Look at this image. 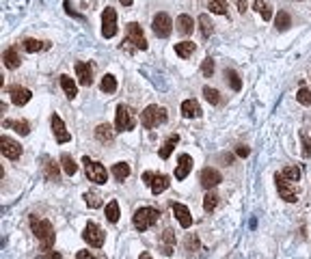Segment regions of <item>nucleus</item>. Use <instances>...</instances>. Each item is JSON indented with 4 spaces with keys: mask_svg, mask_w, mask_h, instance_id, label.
<instances>
[{
    "mask_svg": "<svg viewBox=\"0 0 311 259\" xmlns=\"http://www.w3.org/2000/svg\"><path fill=\"white\" fill-rule=\"evenodd\" d=\"M9 95H11V104H15V106L28 104L30 97H32V93L26 89V86H18V84L9 86Z\"/></svg>",
    "mask_w": 311,
    "mask_h": 259,
    "instance_id": "nucleus-16",
    "label": "nucleus"
},
{
    "mask_svg": "<svg viewBox=\"0 0 311 259\" xmlns=\"http://www.w3.org/2000/svg\"><path fill=\"white\" fill-rule=\"evenodd\" d=\"M76 259H106V257H102V255H93V253H89V251H78V255H76Z\"/></svg>",
    "mask_w": 311,
    "mask_h": 259,
    "instance_id": "nucleus-47",
    "label": "nucleus"
},
{
    "mask_svg": "<svg viewBox=\"0 0 311 259\" xmlns=\"http://www.w3.org/2000/svg\"><path fill=\"white\" fill-rule=\"evenodd\" d=\"M199 181H201V186H203L205 190H212V188H216L218 183L223 181V175H221V173H218L216 169H210V166H207V169L201 171Z\"/></svg>",
    "mask_w": 311,
    "mask_h": 259,
    "instance_id": "nucleus-14",
    "label": "nucleus"
},
{
    "mask_svg": "<svg viewBox=\"0 0 311 259\" xmlns=\"http://www.w3.org/2000/svg\"><path fill=\"white\" fill-rule=\"evenodd\" d=\"M216 205H218V194L207 190V194L203 197V209H205V212H214Z\"/></svg>",
    "mask_w": 311,
    "mask_h": 259,
    "instance_id": "nucleus-37",
    "label": "nucleus"
},
{
    "mask_svg": "<svg viewBox=\"0 0 311 259\" xmlns=\"http://www.w3.org/2000/svg\"><path fill=\"white\" fill-rule=\"evenodd\" d=\"M76 78L83 86L93 84V67L89 63H76Z\"/></svg>",
    "mask_w": 311,
    "mask_h": 259,
    "instance_id": "nucleus-17",
    "label": "nucleus"
},
{
    "mask_svg": "<svg viewBox=\"0 0 311 259\" xmlns=\"http://www.w3.org/2000/svg\"><path fill=\"white\" fill-rule=\"evenodd\" d=\"M195 50H197V46H195L193 41H182V43H175V54L179 58H188L193 56Z\"/></svg>",
    "mask_w": 311,
    "mask_h": 259,
    "instance_id": "nucleus-27",
    "label": "nucleus"
},
{
    "mask_svg": "<svg viewBox=\"0 0 311 259\" xmlns=\"http://www.w3.org/2000/svg\"><path fill=\"white\" fill-rule=\"evenodd\" d=\"M281 175L285 177V180H290V181L296 183V181H301V175H303V173H301V169H298V166H285V169L281 171Z\"/></svg>",
    "mask_w": 311,
    "mask_h": 259,
    "instance_id": "nucleus-39",
    "label": "nucleus"
},
{
    "mask_svg": "<svg viewBox=\"0 0 311 259\" xmlns=\"http://www.w3.org/2000/svg\"><path fill=\"white\" fill-rule=\"evenodd\" d=\"M167 119H169L167 108L165 106H158V104L147 106L145 110L141 112V123H143V128H147V130H154L158 126H162Z\"/></svg>",
    "mask_w": 311,
    "mask_h": 259,
    "instance_id": "nucleus-4",
    "label": "nucleus"
},
{
    "mask_svg": "<svg viewBox=\"0 0 311 259\" xmlns=\"http://www.w3.org/2000/svg\"><path fill=\"white\" fill-rule=\"evenodd\" d=\"M30 229H32V233H35L37 240H39L41 251L50 253V248L54 246V237H57V235H54V227H52L50 220L30 216Z\"/></svg>",
    "mask_w": 311,
    "mask_h": 259,
    "instance_id": "nucleus-1",
    "label": "nucleus"
},
{
    "mask_svg": "<svg viewBox=\"0 0 311 259\" xmlns=\"http://www.w3.org/2000/svg\"><path fill=\"white\" fill-rule=\"evenodd\" d=\"M201 74H203L205 78H212V74H214V61H212L210 56L203 58V63H201Z\"/></svg>",
    "mask_w": 311,
    "mask_h": 259,
    "instance_id": "nucleus-45",
    "label": "nucleus"
},
{
    "mask_svg": "<svg viewBox=\"0 0 311 259\" xmlns=\"http://www.w3.org/2000/svg\"><path fill=\"white\" fill-rule=\"evenodd\" d=\"M275 181H277V190H279V197L283 199L285 203H296L298 201V190H296V183L285 180L281 173L275 175Z\"/></svg>",
    "mask_w": 311,
    "mask_h": 259,
    "instance_id": "nucleus-7",
    "label": "nucleus"
},
{
    "mask_svg": "<svg viewBox=\"0 0 311 259\" xmlns=\"http://www.w3.org/2000/svg\"><path fill=\"white\" fill-rule=\"evenodd\" d=\"M225 78H229V84H231L233 91H240V89H242V80H240V76L233 72V69H225Z\"/></svg>",
    "mask_w": 311,
    "mask_h": 259,
    "instance_id": "nucleus-43",
    "label": "nucleus"
},
{
    "mask_svg": "<svg viewBox=\"0 0 311 259\" xmlns=\"http://www.w3.org/2000/svg\"><path fill=\"white\" fill-rule=\"evenodd\" d=\"M236 154L240 155V158H247V155L251 154V149H249V147H244V145H240V147H236Z\"/></svg>",
    "mask_w": 311,
    "mask_h": 259,
    "instance_id": "nucleus-48",
    "label": "nucleus"
},
{
    "mask_svg": "<svg viewBox=\"0 0 311 259\" xmlns=\"http://www.w3.org/2000/svg\"><path fill=\"white\" fill-rule=\"evenodd\" d=\"M175 26H177L179 35H190L195 24H193V18H190V15H179L177 22H175Z\"/></svg>",
    "mask_w": 311,
    "mask_h": 259,
    "instance_id": "nucleus-28",
    "label": "nucleus"
},
{
    "mask_svg": "<svg viewBox=\"0 0 311 259\" xmlns=\"http://www.w3.org/2000/svg\"><path fill=\"white\" fill-rule=\"evenodd\" d=\"M113 177L117 181H121V183L128 180V177H130V164H128V162H117V164L113 166Z\"/></svg>",
    "mask_w": 311,
    "mask_h": 259,
    "instance_id": "nucleus-26",
    "label": "nucleus"
},
{
    "mask_svg": "<svg viewBox=\"0 0 311 259\" xmlns=\"http://www.w3.org/2000/svg\"><path fill=\"white\" fill-rule=\"evenodd\" d=\"M2 61H4V67L7 69H18L22 58L18 54V48H7V50L2 52Z\"/></svg>",
    "mask_w": 311,
    "mask_h": 259,
    "instance_id": "nucleus-21",
    "label": "nucleus"
},
{
    "mask_svg": "<svg viewBox=\"0 0 311 259\" xmlns=\"http://www.w3.org/2000/svg\"><path fill=\"white\" fill-rule=\"evenodd\" d=\"M255 11H257V13H259L266 22L272 18V9H270V4L266 2V0H255Z\"/></svg>",
    "mask_w": 311,
    "mask_h": 259,
    "instance_id": "nucleus-36",
    "label": "nucleus"
},
{
    "mask_svg": "<svg viewBox=\"0 0 311 259\" xmlns=\"http://www.w3.org/2000/svg\"><path fill=\"white\" fill-rule=\"evenodd\" d=\"M143 181L151 188V192H154V194L165 192L167 188L171 186V180H169V175H165V173H151V171H145V173H143Z\"/></svg>",
    "mask_w": 311,
    "mask_h": 259,
    "instance_id": "nucleus-8",
    "label": "nucleus"
},
{
    "mask_svg": "<svg viewBox=\"0 0 311 259\" xmlns=\"http://www.w3.org/2000/svg\"><path fill=\"white\" fill-rule=\"evenodd\" d=\"M210 11L212 13H216V15H227V2L225 0H210Z\"/></svg>",
    "mask_w": 311,
    "mask_h": 259,
    "instance_id": "nucleus-42",
    "label": "nucleus"
},
{
    "mask_svg": "<svg viewBox=\"0 0 311 259\" xmlns=\"http://www.w3.org/2000/svg\"><path fill=\"white\" fill-rule=\"evenodd\" d=\"M171 212H173V216L177 218V223H179V227H182V229H188V227L193 225V216H190V209H188L184 203H173V205H171Z\"/></svg>",
    "mask_w": 311,
    "mask_h": 259,
    "instance_id": "nucleus-15",
    "label": "nucleus"
},
{
    "mask_svg": "<svg viewBox=\"0 0 311 259\" xmlns=\"http://www.w3.org/2000/svg\"><path fill=\"white\" fill-rule=\"evenodd\" d=\"M134 126H136L134 110L125 104H119L117 115H114V128H117L119 132H130V130H134Z\"/></svg>",
    "mask_w": 311,
    "mask_h": 259,
    "instance_id": "nucleus-6",
    "label": "nucleus"
},
{
    "mask_svg": "<svg viewBox=\"0 0 311 259\" xmlns=\"http://www.w3.org/2000/svg\"><path fill=\"white\" fill-rule=\"evenodd\" d=\"M43 177H46L48 181H58V177H61V169H58V164L54 162L52 158H48V155H43Z\"/></svg>",
    "mask_w": 311,
    "mask_h": 259,
    "instance_id": "nucleus-18",
    "label": "nucleus"
},
{
    "mask_svg": "<svg viewBox=\"0 0 311 259\" xmlns=\"http://www.w3.org/2000/svg\"><path fill=\"white\" fill-rule=\"evenodd\" d=\"M158 218H160V212H158L156 207H139L132 216V225H134L136 231L143 233V231L151 229V227L158 223Z\"/></svg>",
    "mask_w": 311,
    "mask_h": 259,
    "instance_id": "nucleus-3",
    "label": "nucleus"
},
{
    "mask_svg": "<svg viewBox=\"0 0 311 259\" xmlns=\"http://www.w3.org/2000/svg\"><path fill=\"white\" fill-rule=\"evenodd\" d=\"M61 86H63V91H65V95L69 97V100H74L76 95H78V86H76V82L72 78H69V76H61Z\"/></svg>",
    "mask_w": 311,
    "mask_h": 259,
    "instance_id": "nucleus-29",
    "label": "nucleus"
},
{
    "mask_svg": "<svg viewBox=\"0 0 311 259\" xmlns=\"http://www.w3.org/2000/svg\"><path fill=\"white\" fill-rule=\"evenodd\" d=\"M46 259H63V257L58 255V253H48V255H46Z\"/></svg>",
    "mask_w": 311,
    "mask_h": 259,
    "instance_id": "nucleus-50",
    "label": "nucleus"
},
{
    "mask_svg": "<svg viewBox=\"0 0 311 259\" xmlns=\"http://www.w3.org/2000/svg\"><path fill=\"white\" fill-rule=\"evenodd\" d=\"M125 41L121 43V50L128 52V54H134L136 50H147V39L143 35V30H141V26L136 24V22H130L128 26H125Z\"/></svg>",
    "mask_w": 311,
    "mask_h": 259,
    "instance_id": "nucleus-2",
    "label": "nucleus"
},
{
    "mask_svg": "<svg viewBox=\"0 0 311 259\" xmlns=\"http://www.w3.org/2000/svg\"><path fill=\"white\" fill-rule=\"evenodd\" d=\"M85 201L91 209H97V207H102V194L95 190H89V192H85Z\"/></svg>",
    "mask_w": 311,
    "mask_h": 259,
    "instance_id": "nucleus-35",
    "label": "nucleus"
},
{
    "mask_svg": "<svg viewBox=\"0 0 311 259\" xmlns=\"http://www.w3.org/2000/svg\"><path fill=\"white\" fill-rule=\"evenodd\" d=\"M48 48V43L46 41H39V39H26L24 41V50L28 52V54H35V52H39V50H46Z\"/></svg>",
    "mask_w": 311,
    "mask_h": 259,
    "instance_id": "nucleus-34",
    "label": "nucleus"
},
{
    "mask_svg": "<svg viewBox=\"0 0 311 259\" xmlns=\"http://www.w3.org/2000/svg\"><path fill=\"white\" fill-rule=\"evenodd\" d=\"M158 244H160V251L165 253V255H173V251H175V233H173V229L162 231Z\"/></svg>",
    "mask_w": 311,
    "mask_h": 259,
    "instance_id": "nucleus-20",
    "label": "nucleus"
},
{
    "mask_svg": "<svg viewBox=\"0 0 311 259\" xmlns=\"http://www.w3.org/2000/svg\"><path fill=\"white\" fill-rule=\"evenodd\" d=\"M61 166H63V171H65V175H76V171H78V164L74 162V158L69 154H63L61 155Z\"/></svg>",
    "mask_w": 311,
    "mask_h": 259,
    "instance_id": "nucleus-30",
    "label": "nucleus"
},
{
    "mask_svg": "<svg viewBox=\"0 0 311 259\" xmlns=\"http://www.w3.org/2000/svg\"><path fill=\"white\" fill-rule=\"evenodd\" d=\"M184 248H186V253H197L199 248H201V242H199V237H197V233H188L186 237H184Z\"/></svg>",
    "mask_w": 311,
    "mask_h": 259,
    "instance_id": "nucleus-31",
    "label": "nucleus"
},
{
    "mask_svg": "<svg viewBox=\"0 0 311 259\" xmlns=\"http://www.w3.org/2000/svg\"><path fill=\"white\" fill-rule=\"evenodd\" d=\"M83 164H85V175H86V180H89V181H93V183H106L108 181V171H106V166H104V164L91 160L89 155H85V158H83Z\"/></svg>",
    "mask_w": 311,
    "mask_h": 259,
    "instance_id": "nucleus-5",
    "label": "nucleus"
},
{
    "mask_svg": "<svg viewBox=\"0 0 311 259\" xmlns=\"http://www.w3.org/2000/svg\"><path fill=\"white\" fill-rule=\"evenodd\" d=\"M236 4H238L240 13H244V11H247V0H236Z\"/></svg>",
    "mask_w": 311,
    "mask_h": 259,
    "instance_id": "nucleus-49",
    "label": "nucleus"
},
{
    "mask_svg": "<svg viewBox=\"0 0 311 259\" xmlns=\"http://www.w3.org/2000/svg\"><path fill=\"white\" fill-rule=\"evenodd\" d=\"M83 237H85L86 244L93 246V248H102V244H104V231L95 223H86L85 231H83Z\"/></svg>",
    "mask_w": 311,
    "mask_h": 259,
    "instance_id": "nucleus-11",
    "label": "nucleus"
},
{
    "mask_svg": "<svg viewBox=\"0 0 311 259\" xmlns=\"http://www.w3.org/2000/svg\"><path fill=\"white\" fill-rule=\"evenodd\" d=\"M179 143V134H171L167 140H165V145L160 147V158L162 160H167L169 155L173 154V149H175V145Z\"/></svg>",
    "mask_w": 311,
    "mask_h": 259,
    "instance_id": "nucleus-24",
    "label": "nucleus"
},
{
    "mask_svg": "<svg viewBox=\"0 0 311 259\" xmlns=\"http://www.w3.org/2000/svg\"><path fill=\"white\" fill-rule=\"evenodd\" d=\"M275 26H277V30H287L292 26V18H290V13L287 11H279V15H277V20H275Z\"/></svg>",
    "mask_w": 311,
    "mask_h": 259,
    "instance_id": "nucleus-33",
    "label": "nucleus"
},
{
    "mask_svg": "<svg viewBox=\"0 0 311 259\" xmlns=\"http://www.w3.org/2000/svg\"><path fill=\"white\" fill-rule=\"evenodd\" d=\"M100 89L104 93H114V91H117V78H114L113 74H106L100 82Z\"/></svg>",
    "mask_w": 311,
    "mask_h": 259,
    "instance_id": "nucleus-32",
    "label": "nucleus"
},
{
    "mask_svg": "<svg viewBox=\"0 0 311 259\" xmlns=\"http://www.w3.org/2000/svg\"><path fill=\"white\" fill-rule=\"evenodd\" d=\"M139 259H154V257H151L149 253H141V257H139Z\"/></svg>",
    "mask_w": 311,
    "mask_h": 259,
    "instance_id": "nucleus-51",
    "label": "nucleus"
},
{
    "mask_svg": "<svg viewBox=\"0 0 311 259\" xmlns=\"http://www.w3.org/2000/svg\"><path fill=\"white\" fill-rule=\"evenodd\" d=\"M50 128H52L54 138H57L58 145L69 143V140H72V134L67 132V128H65V123H63V119L58 117V115H52V117H50Z\"/></svg>",
    "mask_w": 311,
    "mask_h": 259,
    "instance_id": "nucleus-13",
    "label": "nucleus"
},
{
    "mask_svg": "<svg viewBox=\"0 0 311 259\" xmlns=\"http://www.w3.org/2000/svg\"><path fill=\"white\" fill-rule=\"evenodd\" d=\"M102 35L106 39L117 35V11L113 7H106L102 11Z\"/></svg>",
    "mask_w": 311,
    "mask_h": 259,
    "instance_id": "nucleus-9",
    "label": "nucleus"
},
{
    "mask_svg": "<svg viewBox=\"0 0 311 259\" xmlns=\"http://www.w3.org/2000/svg\"><path fill=\"white\" fill-rule=\"evenodd\" d=\"M151 28H154L156 37L165 39V37L171 35V30H173V22H171V18H169L167 13H156V15H154V22H151Z\"/></svg>",
    "mask_w": 311,
    "mask_h": 259,
    "instance_id": "nucleus-10",
    "label": "nucleus"
},
{
    "mask_svg": "<svg viewBox=\"0 0 311 259\" xmlns=\"http://www.w3.org/2000/svg\"><path fill=\"white\" fill-rule=\"evenodd\" d=\"M301 140H303V155L309 158V151H311V140L307 138V134L301 132Z\"/></svg>",
    "mask_w": 311,
    "mask_h": 259,
    "instance_id": "nucleus-46",
    "label": "nucleus"
},
{
    "mask_svg": "<svg viewBox=\"0 0 311 259\" xmlns=\"http://www.w3.org/2000/svg\"><path fill=\"white\" fill-rule=\"evenodd\" d=\"M203 95H205V100L210 102L212 106L221 104V93H218L216 89H212V86H203Z\"/></svg>",
    "mask_w": 311,
    "mask_h": 259,
    "instance_id": "nucleus-40",
    "label": "nucleus"
},
{
    "mask_svg": "<svg viewBox=\"0 0 311 259\" xmlns=\"http://www.w3.org/2000/svg\"><path fill=\"white\" fill-rule=\"evenodd\" d=\"M2 126H4V128H13L15 132L20 134V136H28V132H30L28 121H24V119H20V121H11V119H7Z\"/></svg>",
    "mask_w": 311,
    "mask_h": 259,
    "instance_id": "nucleus-25",
    "label": "nucleus"
},
{
    "mask_svg": "<svg viewBox=\"0 0 311 259\" xmlns=\"http://www.w3.org/2000/svg\"><path fill=\"white\" fill-rule=\"evenodd\" d=\"M106 218H108V223H117L119 220V203L117 201H111L106 205Z\"/></svg>",
    "mask_w": 311,
    "mask_h": 259,
    "instance_id": "nucleus-41",
    "label": "nucleus"
},
{
    "mask_svg": "<svg viewBox=\"0 0 311 259\" xmlns=\"http://www.w3.org/2000/svg\"><path fill=\"white\" fill-rule=\"evenodd\" d=\"M182 115L186 119H199L201 117V106L197 100H186L182 104Z\"/></svg>",
    "mask_w": 311,
    "mask_h": 259,
    "instance_id": "nucleus-22",
    "label": "nucleus"
},
{
    "mask_svg": "<svg viewBox=\"0 0 311 259\" xmlns=\"http://www.w3.org/2000/svg\"><path fill=\"white\" fill-rule=\"evenodd\" d=\"M95 138L100 140V143H113V140H114V130L108 126V123H100V126L95 128Z\"/></svg>",
    "mask_w": 311,
    "mask_h": 259,
    "instance_id": "nucleus-23",
    "label": "nucleus"
},
{
    "mask_svg": "<svg viewBox=\"0 0 311 259\" xmlns=\"http://www.w3.org/2000/svg\"><path fill=\"white\" fill-rule=\"evenodd\" d=\"M119 2H121L123 7H130V4H132V0H119Z\"/></svg>",
    "mask_w": 311,
    "mask_h": 259,
    "instance_id": "nucleus-52",
    "label": "nucleus"
},
{
    "mask_svg": "<svg viewBox=\"0 0 311 259\" xmlns=\"http://www.w3.org/2000/svg\"><path fill=\"white\" fill-rule=\"evenodd\" d=\"M0 151H2V155L4 158H9V160H20V155H22V145L18 143V140H13V138H9V136H2L0 138Z\"/></svg>",
    "mask_w": 311,
    "mask_h": 259,
    "instance_id": "nucleus-12",
    "label": "nucleus"
},
{
    "mask_svg": "<svg viewBox=\"0 0 311 259\" xmlns=\"http://www.w3.org/2000/svg\"><path fill=\"white\" fill-rule=\"evenodd\" d=\"M193 171V158H190L188 154H182L177 158V169H175V180L182 181L188 177V173Z\"/></svg>",
    "mask_w": 311,
    "mask_h": 259,
    "instance_id": "nucleus-19",
    "label": "nucleus"
},
{
    "mask_svg": "<svg viewBox=\"0 0 311 259\" xmlns=\"http://www.w3.org/2000/svg\"><path fill=\"white\" fill-rule=\"evenodd\" d=\"M199 26H201V35H203L205 39L212 35V32H214V24H212L210 18H207L205 13H203V15H199Z\"/></svg>",
    "mask_w": 311,
    "mask_h": 259,
    "instance_id": "nucleus-38",
    "label": "nucleus"
},
{
    "mask_svg": "<svg viewBox=\"0 0 311 259\" xmlns=\"http://www.w3.org/2000/svg\"><path fill=\"white\" fill-rule=\"evenodd\" d=\"M296 100H298V104H303V106H311V91L301 86L296 93Z\"/></svg>",
    "mask_w": 311,
    "mask_h": 259,
    "instance_id": "nucleus-44",
    "label": "nucleus"
}]
</instances>
